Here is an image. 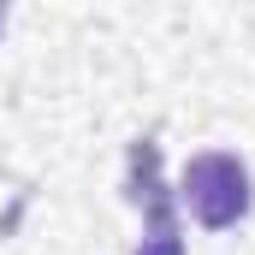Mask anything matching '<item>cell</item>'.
I'll list each match as a JSON object with an SVG mask.
<instances>
[{"label":"cell","mask_w":255,"mask_h":255,"mask_svg":"<svg viewBox=\"0 0 255 255\" xmlns=\"http://www.w3.org/2000/svg\"><path fill=\"white\" fill-rule=\"evenodd\" d=\"M172 196L190 208L196 226H208V232H232L238 220H250V208H255L250 166L232 148H202V154H190V166H184V178H178Z\"/></svg>","instance_id":"6da1fadb"},{"label":"cell","mask_w":255,"mask_h":255,"mask_svg":"<svg viewBox=\"0 0 255 255\" xmlns=\"http://www.w3.org/2000/svg\"><path fill=\"white\" fill-rule=\"evenodd\" d=\"M125 196L142 208V244H136V255H184L178 208H172V190L160 184V142H154V136H136V142H130Z\"/></svg>","instance_id":"7a4b0ae2"},{"label":"cell","mask_w":255,"mask_h":255,"mask_svg":"<svg viewBox=\"0 0 255 255\" xmlns=\"http://www.w3.org/2000/svg\"><path fill=\"white\" fill-rule=\"evenodd\" d=\"M0 24H6V6H0Z\"/></svg>","instance_id":"3957f363"}]
</instances>
